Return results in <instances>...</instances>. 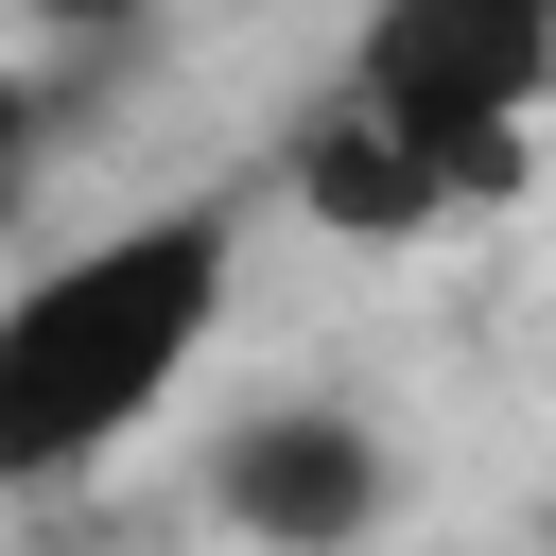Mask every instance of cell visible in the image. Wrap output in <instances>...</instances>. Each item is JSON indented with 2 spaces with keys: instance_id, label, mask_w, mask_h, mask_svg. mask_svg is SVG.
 <instances>
[{
  "instance_id": "obj_1",
  "label": "cell",
  "mask_w": 556,
  "mask_h": 556,
  "mask_svg": "<svg viewBox=\"0 0 556 556\" xmlns=\"http://www.w3.org/2000/svg\"><path fill=\"white\" fill-rule=\"evenodd\" d=\"M556 104V0H365L348 70L278 139V208L330 243H434L521 191Z\"/></svg>"
},
{
  "instance_id": "obj_5",
  "label": "cell",
  "mask_w": 556,
  "mask_h": 556,
  "mask_svg": "<svg viewBox=\"0 0 556 556\" xmlns=\"http://www.w3.org/2000/svg\"><path fill=\"white\" fill-rule=\"evenodd\" d=\"M17 17H35V35H52V52H104V35H139V17H156V0H17Z\"/></svg>"
},
{
  "instance_id": "obj_2",
  "label": "cell",
  "mask_w": 556,
  "mask_h": 556,
  "mask_svg": "<svg viewBox=\"0 0 556 556\" xmlns=\"http://www.w3.org/2000/svg\"><path fill=\"white\" fill-rule=\"evenodd\" d=\"M226 278H243V191H174V208L35 261L0 295V504L87 486L139 417H174V382L226 330Z\"/></svg>"
},
{
  "instance_id": "obj_3",
  "label": "cell",
  "mask_w": 556,
  "mask_h": 556,
  "mask_svg": "<svg viewBox=\"0 0 556 556\" xmlns=\"http://www.w3.org/2000/svg\"><path fill=\"white\" fill-rule=\"evenodd\" d=\"M208 521L243 556H365L400 521V452L365 400H261L208 434Z\"/></svg>"
},
{
  "instance_id": "obj_4",
  "label": "cell",
  "mask_w": 556,
  "mask_h": 556,
  "mask_svg": "<svg viewBox=\"0 0 556 556\" xmlns=\"http://www.w3.org/2000/svg\"><path fill=\"white\" fill-rule=\"evenodd\" d=\"M35 122H52V87L0 70V226H17V191H35Z\"/></svg>"
}]
</instances>
